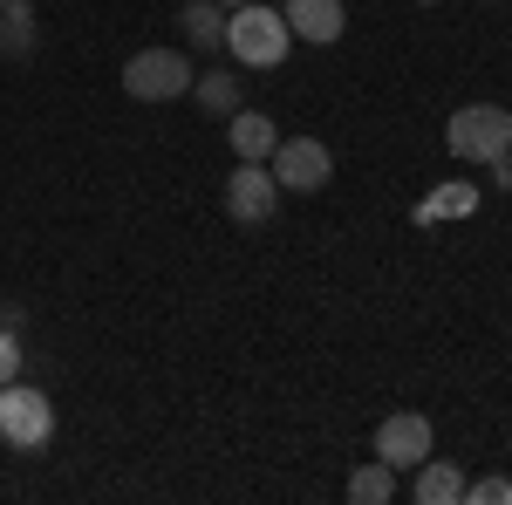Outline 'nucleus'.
<instances>
[{"mask_svg": "<svg viewBox=\"0 0 512 505\" xmlns=\"http://www.w3.org/2000/svg\"><path fill=\"white\" fill-rule=\"evenodd\" d=\"M55 437V403L41 396L35 383H0V444H14V451H41Z\"/></svg>", "mask_w": 512, "mask_h": 505, "instance_id": "20e7f679", "label": "nucleus"}, {"mask_svg": "<svg viewBox=\"0 0 512 505\" xmlns=\"http://www.w3.org/2000/svg\"><path fill=\"white\" fill-rule=\"evenodd\" d=\"M267 171H274L280 192H328V178H335V157L321 137H280L274 157H267Z\"/></svg>", "mask_w": 512, "mask_h": 505, "instance_id": "39448f33", "label": "nucleus"}, {"mask_svg": "<svg viewBox=\"0 0 512 505\" xmlns=\"http://www.w3.org/2000/svg\"><path fill=\"white\" fill-rule=\"evenodd\" d=\"M492 178H499V192H512V151H506V157H492Z\"/></svg>", "mask_w": 512, "mask_h": 505, "instance_id": "a211bd4d", "label": "nucleus"}, {"mask_svg": "<svg viewBox=\"0 0 512 505\" xmlns=\"http://www.w3.org/2000/svg\"><path fill=\"white\" fill-rule=\"evenodd\" d=\"M28 48H35V0H7L0 7V55L21 62Z\"/></svg>", "mask_w": 512, "mask_h": 505, "instance_id": "9b49d317", "label": "nucleus"}, {"mask_svg": "<svg viewBox=\"0 0 512 505\" xmlns=\"http://www.w3.org/2000/svg\"><path fill=\"white\" fill-rule=\"evenodd\" d=\"M444 144H451V157H465V164L506 157L512 151V110H499V103H465L458 117L444 123Z\"/></svg>", "mask_w": 512, "mask_h": 505, "instance_id": "7ed1b4c3", "label": "nucleus"}, {"mask_svg": "<svg viewBox=\"0 0 512 505\" xmlns=\"http://www.w3.org/2000/svg\"><path fill=\"white\" fill-rule=\"evenodd\" d=\"M465 499L472 505H512V478H478V485H465Z\"/></svg>", "mask_w": 512, "mask_h": 505, "instance_id": "dca6fc26", "label": "nucleus"}, {"mask_svg": "<svg viewBox=\"0 0 512 505\" xmlns=\"http://www.w3.org/2000/svg\"><path fill=\"white\" fill-rule=\"evenodd\" d=\"M431 417H417V410H396V417H383L376 424V458L390 471H417L424 458H431Z\"/></svg>", "mask_w": 512, "mask_h": 505, "instance_id": "0eeeda50", "label": "nucleus"}, {"mask_svg": "<svg viewBox=\"0 0 512 505\" xmlns=\"http://www.w3.org/2000/svg\"><path fill=\"white\" fill-rule=\"evenodd\" d=\"M0 7H7V0H0Z\"/></svg>", "mask_w": 512, "mask_h": 505, "instance_id": "412c9836", "label": "nucleus"}, {"mask_svg": "<svg viewBox=\"0 0 512 505\" xmlns=\"http://www.w3.org/2000/svg\"><path fill=\"white\" fill-rule=\"evenodd\" d=\"M287 48H294V35H287V14L280 7L246 0V7L226 14V55H233L239 69H280Z\"/></svg>", "mask_w": 512, "mask_h": 505, "instance_id": "f257e3e1", "label": "nucleus"}, {"mask_svg": "<svg viewBox=\"0 0 512 505\" xmlns=\"http://www.w3.org/2000/svg\"><path fill=\"white\" fill-rule=\"evenodd\" d=\"M21 376V342H14V328L0 321V383H14Z\"/></svg>", "mask_w": 512, "mask_h": 505, "instance_id": "f3484780", "label": "nucleus"}, {"mask_svg": "<svg viewBox=\"0 0 512 505\" xmlns=\"http://www.w3.org/2000/svg\"><path fill=\"white\" fill-rule=\"evenodd\" d=\"M478 212V185H437L424 205H417V226H437V219H472Z\"/></svg>", "mask_w": 512, "mask_h": 505, "instance_id": "9d476101", "label": "nucleus"}, {"mask_svg": "<svg viewBox=\"0 0 512 505\" xmlns=\"http://www.w3.org/2000/svg\"><path fill=\"white\" fill-rule=\"evenodd\" d=\"M219 7H226V14H233V7H246V0H219Z\"/></svg>", "mask_w": 512, "mask_h": 505, "instance_id": "6ab92c4d", "label": "nucleus"}, {"mask_svg": "<svg viewBox=\"0 0 512 505\" xmlns=\"http://www.w3.org/2000/svg\"><path fill=\"white\" fill-rule=\"evenodd\" d=\"M349 499H355V505H376V499L390 505V499H396V471L383 465V458H369V465L349 478Z\"/></svg>", "mask_w": 512, "mask_h": 505, "instance_id": "2eb2a0df", "label": "nucleus"}, {"mask_svg": "<svg viewBox=\"0 0 512 505\" xmlns=\"http://www.w3.org/2000/svg\"><path fill=\"white\" fill-rule=\"evenodd\" d=\"M178 21H185V35H192L198 48H219V41H226V7H219V0H192Z\"/></svg>", "mask_w": 512, "mask_h": 505, "instance_id": "ddd939ff", "label": "nucleus"}, {"mask_svg": "<svg viewBox=\"0 0 512 505\" xmlns=\"http://www.w3.org/2000/svg\"><path fill=\"white\" fill-rule=\"evenodd\" d=\"M280 14H287V35L315 41V48L342 41V28H349V7L342 0H280Z\"/></svg>", "mask_w": 512, "mask_h": 505, "instance_id": "6e6552de", "label": "nucleus"}, {"mask_svg": "<svg viewBox=\"0 0 512 505\" xmlns=\"http://www.w3.org/2000/svg\"><path fill=\"white\" fill-rule=\"evenodd\" d=\"M417 499L424 505H458L465 499V478L444 465V458H424V465H417Z\"/></svg>", "mask_w": 512, "mask_h": 505, "instance_id": "f8f14e48", "label": "nucleus"}, {"mask_svg": "<svg viewBox=\"0 0 512 505\" xmlns=\"http://www.w3.org/2000/svg\"><path fill=\"white\" fill-rule=\"evenodd\" d=\"M192 96H198V110H212V117H233V110H239V76L212 69V76H198V82H192Z\"/></svg>", "mask_w": 512, "mask_h": 505, "instance_id": "4468645a", "label": "nucleus"}, {"mask_svg": "<svg viewBox=\"0 0 512 505\" xmlns=\"http://www.w3.org/2000/svg\"><path fill=\"white\" fill-rule=\"evenodd\" d=\"M274 205H280L274 171L239 157V171L226 178V219H233V226H267V219H274Z\"/></svg>", "mask_w": 512, "mask_h": 505, "instance_id": "423d86ee", "label": "nucleus"}, {"mask_svg": "<svg viewBox=\"0 0 512 505\" xmlns=\"http://www.w3.org/2000/svg\"><path fill=\"white\" fill-rule=\"evenodd\" d=\"M192 55H178V48H137L130 62H123V89L137 96V103H178V96H192Z\"/></svg>", "mask_w": 512, "mask_h": 505, "instance_id": "f03ea898", "label": "nucleus"}, {"mask_svg": "<svg viewBox=\"0 0 512 505\" xmlns=\"http://www.w3.org/2000/svg\"><path fill=\"white\" fill-rule=\"evenodd\" d=\"M226 137H233V151L246 157V164H267V157H274V117H260V110H246V103H239L233 110V130H226Z\"/></svg>", "mask_w": 512, "mask_h": 505, "instance_id": "1a4fd4ad", "label": "nucleus"}, {"mask_svg": "<svg viewBox=\"0 0 512 505\" xmlns=\"http://www.w3.org/2000/svg\"><path fill=\"white\" fill-rule=\"evenodd\" d=\"M417 7H431V0H417Z\"/></svg>", "mask_w": 512, "mask_h": 505, "instance_id": "aec40b11", "label": "nucleus"}]
</instances>
